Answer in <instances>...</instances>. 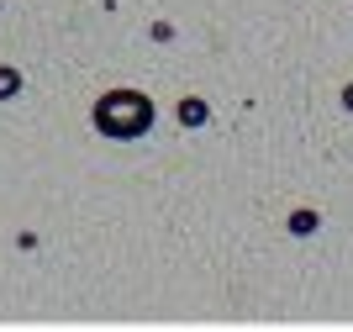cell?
Returning <instances> with one entry per match:
<instances>
[{"mask_svg":"<svg viewBox=\"0 0 353 332\" xmlns=\"http://www.w3.org/2000/svg\"><path fill=\"white\" fill-rule=\"evenodd\" d=\"M95 127L105 137H121V143H132L153 127V101H148L143 90H111L95 101Z\"/></svg>","mask_w":353,"mask_h":332,"instance_id":"6da1fadb","label":"cell"},{"mask_svg":"<svg viewBox=\"0 0 353 332\" xmlns=\"http://www.w3.org/2000/svg\"><path fill=\"white\" fill-rule=\"evenodd\" d=\"M179 121H185V127H201V121H206V101H179Z\"/></svg>","mask_w":353,"mask_h":332,"instance_id":"7a4b0ae2","label":"cell"},{"mask_svg":"<svg viewBox=\"0 0 353 332\" xmlns=\"http://www.w3.org/2000/svg\"><path fill=\"white\" fill-rule=\"evenodd\" d=\"M16 90H21V74H16V69H0V101H11Z\"/></svg>","mask_w":353,"mask_h":332,"instance_id":"3957f363","label":"cell"},{"mask_svg":"<svg viewBox=\"0 0 353 332\" xmlns=\"http://www.w3.org/2000/svg\"><path fill=\"white\" fill-rule=\"evenodd\" d=\"M343 106H348V111H353V85H348V90H343Z\"/></svg>","mask_w":353,"mask_h":332,"instance_id":"277c9868","label":"cell"}]
</instances>
